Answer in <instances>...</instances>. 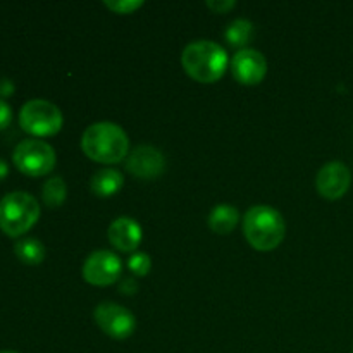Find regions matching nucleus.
I'll return each mask as SVG.
<instances>
[{
  "mask_svg": "<svg viewBox=\"0 0 353 353\" xmlns=\"http://www.w3.org/2000/svg\"><path fill=\"white\" fill-rule=\"evenodd\" d=\"M81 148L92 161L117 164L130 152V138L116 123L102 121L86 128L81 138Z\"/></svg>",
  "mask_w": 353,
  "mask_h": 353,
  "instance_id": "1",
  "label": "nucleus"
},
{
  "mask_svg": "<svg viewBox=\"0 0 353 353\" xmlns=\"http://www.w3.org/2000/svg\"><path fill=\"white\" fill-rule=\"evenodd\" d=\"M181 64L186 74L199 83H214L226 72L230 59L224 47L212 40H196L185 47Z\"/></svg>",
  "mask_w": 353,
  "mask_h": 353,
  "instance_id": "2",
  "label": "nucleus"
},
{
  "mask_svg": "<svg viewBox=\"0 0 353 353\" xmlns=\"http://www.w3.org/2000/svg\"><path fill=\"white\" fill-rule=\"evenodd\" d=\"M286 224L281 214L271 205H254L243 217V234L259 252H271L285 240Z\"/></svg>",
  "mask_w": 353,
  "mask_h": 353,
  "instance_id": "3",
  "label": "nucleus"
},
{
  "mask_svg": "<svg viewBox=\"0 0 353 353\" xmlns=\"http://www.w3.org/2000/svg\"><path fill=\"white\" fill-rule=\"evenodd\" d=\"M40 219V203L26 192L7 193L0 200V230L10 238L28 233Z\"/></svg>",
  "mask_w": 353,
  "mask_h": 353,
  "instance_id": "4",
  "label": "nucleus"
},
{
  "mask_svg": "<svg viewBox=\"0 0 353 353\" xmlns=\"http://www.w3.org/2000/svg\"><path fill=\"white\" fill-rule=\"evenodd\" d=\"M64 117L61 109L48 100L34 99L23 105L19 112V124L33 137H54L61 131Z\"/></svg>",
  "mask_w": 353,
  "mask_h": 353,
  "instance_id": "5",
  "label": "nucleus"
},
{
  "mask_svg": "<svg viewBox=\"0 0 353 353\" xmlns=\"http://www.w3.org/2000/svg\"><path fill=\"white\" fill-rule=\"evenodd\" d=\"M12 161L23 174L38 178V176H45L54 171L57 155L47 141L40 138H28L17 145Z\"/></svg>",
  "mask_w": 353,
  "mask_h": 353,
  "instance_id": "6",
  "label": "nucleus"
},
{
  "mask_svg": "<svg viewBox=\"0 0 353 353\" xmlns=\"http://www.w3.org/2000/svg\"><path fill=\"white\" fill-rule=\"evenodd\" d=\"M97 326L114 340H126L137 330V317L126 307L114 302H102L93 310Z\"/></svg>",
  "mask_w": 353,
  "mask_h": 353,
  "instance_id": "7",
  "label": "nucleus"
},
{
  "mask_svg": "<svg viewBox=\"0 0 353 353\" xmlns=\"http://www.w3.org/2000/svg\"><path fill=\"white\" fill-rule=\"evenodd\" d=\"M123 264L114 252L97 250L83 264V278L93 286H109L121 278Z\"/></svg>",
  "mask_w": 353,
  "mask_h": 353,
  "instance_id": "8",
  "label": "nucleus"
},
{
  "mask_svg": "<svg viewBox=\"0 0 353 353\" xmlns=\"http://www.w3.org/2000/svg\"><path fill=\"white\" fill-rule=\"evenodd\" d=\"M231 72H233L234 79L241 85H259L265 78V72H268V61L259 50L243 48V50H238L233 55Z\"/></svg>",
  "mask_w": 353,
  "mask_h": 353,
  "instance_id": "9",
  "label": "nucleus"
},
{
  "mask_svg": "<svg viewBox=\"0 0 353 353\" xmlns=\"http://www.w3.org/2000/svg\"><path fill=\"white\" fill-rule=\"evenodd\" d=\"M352 185L350 169L340 161L327 162L317 172L316 186L317 192L327 200H338L348 192Z\"/></svg>",
  "mask_w": 353,
  "mask_h": 353,
  "instance_id": "10",
  "label": "nucleus"
},
{
  "mask_svg": "<svg viewBox=\"0 0 353 353\" xmlns=\"http://www.w3.org/2000/svg\"><path fill=\"white\" fill-rule=\"evenodd\" d=\"M126 169L140 179H155L164 172L165 159L152 145H138L126 161Z\"/></svg>",
  "mask_w": 353,
  "mask_h": 353,
  "instance_id": "11",
  "label": "nucleus"
},
{
  "mask_svg": "<svg viewBox=\"0 0 353 353\" xmlns=\"http://www.w3.org/2000/svg\"><path fill=\"white\" fill-rule=\"evenodd\" d=\"M107 236L117 250L134 252L141 243V228L131 217H117L107 230Z\"/></svg>",
  "mask_w": 353,
  "mask_h": 353,
  "instance_id": "12",
  "label": "nucleus"
},
{
  "mask_svg": "<svg viewBox=\"0 0 353 353\" xmlns=\"http://www.w3.org/2000/svg\"><path fill=\"white\" fill-rule=\"evenodd\" d=\"M124 179L123 174H121L117 169L105 168L97 171L95 174L92 176V183H90V190H92L93 195L97 196H112L123 188Z\"/></svg>",
  "mask_w": 353,
  "mask_h": 353,
  "instance_id": "13",
  "label": "nucleus"
},
{
  "mask_svg": "<svg viewBox=\"0 0 353 353\" xmlns=\"http://www.w3.org/2000/svg\"><path fill=\"white\" fill-rule=\"evenodd\" d=\"M238 221H240V214H238L236 207L230 205V203H219L209 214V226L217 234L231 233L236 228Z\"/></svg>",
  "mask_w": 353,
  "mask_h": 353,
  "instance_id": "14",
  "label": "nucleus"
},
{
  "mask_svg": "<svg viewBox=\"0 0 353 353\" xmlns=\"http://www.w3.org/2000/svg\"><path fill=\"white\" fill-rule=\"evenodd\" d=\"M255 26L248 19H234L226 30V40L234 48H247V45L254 40Z\"/></svg>",
  "mask_w": 353,
  "mask_h": 353,
  "instance_id": "15",
  "label": "nucleus"
},
{
  "mask_svg": "<svg viewBox=\"0 0 353 353\" xmlns=\"http://www.w3.org/2000/svg\"><path fill=\"white\" fill-rule=\"evenodd\" d=\"M14 254L23 264L26 265H38L45 259V247L37 238H24L19 240L14 247Z\"/></svg>",
  "mask_w": 353,
  "mask_h": 353,
  "instance_id": "16",
  "label": "nucleus"
},
{
  "mask_svg": "<svg viewBox=\"0 0 353 353\" xmlns=\"http://www.w3.org/2000/svg\"><path fill=\"white\" fill-rule=\"evenodd\" d=\"M65 196H68V186L61 176H54V178L45 181L43 192H41L45 205L50 207V209H57L64 203Z\"/></svg>",
  "mask_w": 353,
  "mask_h": 353,
  "instance_id": "17",
  "label": "nucleus"
},
{
  "mask_svg": "<svg viewBox=\"0 0 353 353\" xmlns=\"http://www.w3.org/2000/svg\"><path fill=\"white\" fill-rule=\"evenodd\" d=\"M128 268H130V271L133 272V274L147 276L152 268V259L148 257L145 252H137V254L131 255L130 261H128Z\"/></svg>",
  "mask_w": 353,
  "mask_h": 353,
  "instance_id": "18",
  "label": "nucleus"
},
{
  "mask_svg": "<svg viewBox=\"0 0 353 353\" xmlns=\"http://www.w3.org/2000/svg\"><path fill=\"white\" fill-rule=\"evenodd\" d=\"M103 6L117 14H131L143 6V0H105Z\"/></svg>",
  "mask_w": 353,
  "mask_h": 353,
  "instance_id": "19",
  "label": "nucleus"
},
{
  "mask_svg": "<svg viewBox=\"0 0 353 353\" xmlns=\"http://www.w3.org/2000/svg\"><path fill=\"white\" fill-rule=\"evenodd\" d=\"M10 121H12V109L6 100H0V131L9 128Z\"/></svg>",
  "mask_w": 353,
  "mask_h": 353,
  "instance_id": "20",
  "label": "nucleus"
},
{
  "mask_svg": "<svg viewBox=\"0 0 353 353\" xmlns=\"http://www.w3.org/2000/svg\"><path fill=\"white\" fill-rule=\"evenodd\" d=\"M234 6H236L234 0H219V2H217V0H209V2H207V7H209V9H212L214 12H219V14L233 9Z\"/></svg>",
  "mask_w": 353,
  "mask_h": 353,
  "instance_id": "21",
  "label": "nucleus"
},
{
  "mask_svg": "<svg viewBox=\"0 0 353 353\" xmlns=\"http://www.w3.org/2000/svg\"><path fill=\"white\" fill-rule=\"evenodd\" d=\"M119 292L124 293V295H133V293L138 292L137 281H134L133 278H124L119 286Z\"/></svg>",
  "mask_w": 353,
  "mask_h": 353,
  "instance_id": "22",
  "label": "nucleus"
},
{
  "mask_svg": "<svg viewBox=\"0 0 353 353\" xmlns=\"http://www.w3.org/2000/svg\"><path fill=\"white\" fill-rule=\"evenodd\" d=\"M12 93H14V83L7 78L0 79V100L7 99V97H10Z\"/></svg>",
  "mask_w": 353,
  "mask_h": 353,
  "instance_id": "23",
  "label": "nucleus"
},
{
  "mask_svg": "<svg viewBox=\"0 0 353 353\" xmlns=\"http://www.w3.org/2000/svg\"><path fill=\"white\" fill-rule=\"evenodd\" d=\"M7 174H9V165H7L6 161H2V159H0V181H2Z\"/></svg>",
  "mask_w": 353,
  "mask_h": 353,
  "instance_id": "24",
  "label": "nucleus"
},
{
  "mask_svg": "<svg viewBox=\"0 0 353 353\" xmlns=\"http://www.w3.org/2000/svg\"><path fill=\"white\" fill-rule=\"evenodd\" d=\"M0 353H19V352H12V350H2Z\"/></svg>",
  "mask_w": 353,
  "mask_h": 353,
  "instance_id": "25",
  "label": "nucleus"
}]
</instances>
